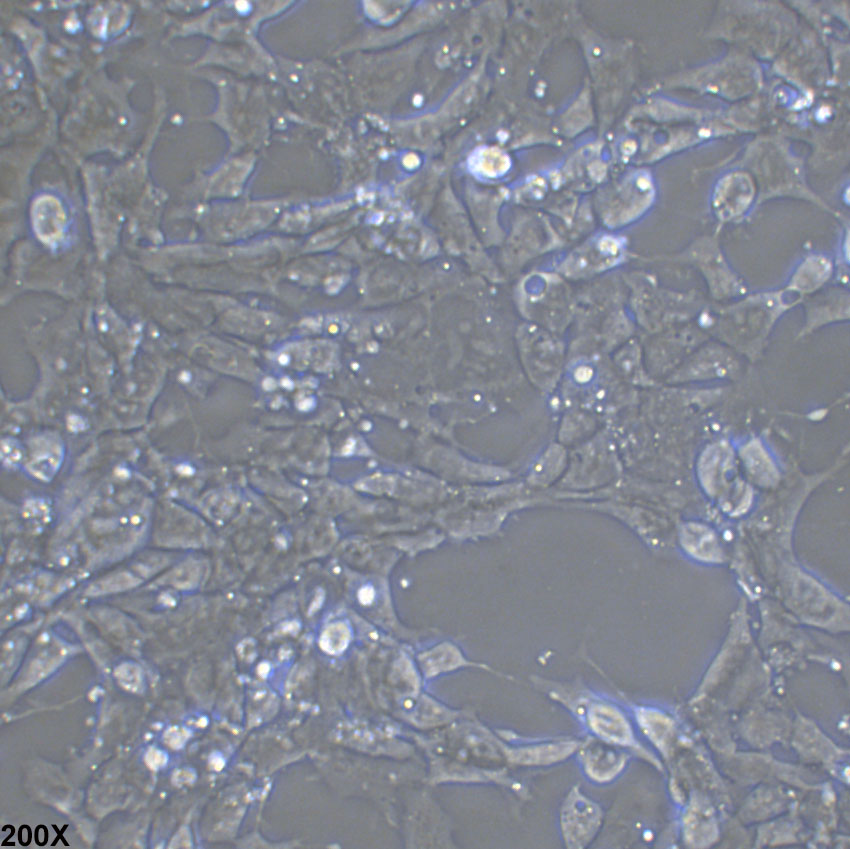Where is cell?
Returning a JSON list of instances; mask_svg holds the SVG:
<instances>
[{"mask_svg":"<svg viewBox=\"0 0 850 849\" xmlns=\"http://www.w3.org/2000/svg\"><path fill=\"white\" fill-rule=\"evenodd\" d=\"M31 221L38 239L45 244H53L64 235L67 218L62 203L56 197L45 194L34 200Z\"/></svg>","mask_w":850,"mask_h":849,"instance_id":"5","label":"cell"},{"mask_svg":"<svg viewBox=\"0 0 850 849\" xmlns=\"http://www.w3.org/2000/svg\"><path fill=\"white\" fill-rule=\"evenodd\" d=\"M567 706L592 736L618 747L636 746L626 716L614 704L601 698L584 696Z\"/></svg>","mask_w":850,"mask_h":849,"instance_id":"2","label":"cell"},{"mask_svg":"<svg viewBox=\"0 0 850 849\" xmlns=\"http://www.w3.org/2000/svg\"><path fill=\"white\" fill-rule=\"evenodd\" d=\"M64 459V446L60 438L53 433L35 437L31 443V454L26 464L27 473L43 482L54 478Z\"/></svg>","mask_w":850,"mask_h":849,"instance_id":"4","label":"cell"},{"mask_svg":"<svg viewBox=\"0 0 850 849\" xmlns=\"http://www.w3.org/2000/svg\"><path fill=\"white\" fill-rule=\"evenodd\" d=\"M24 451L18 440L4 438L1 442V459L8 468L17 467L23 459Z\"/></svg>","mask_w":850,"mask_h":849,"instance_id":"9","label":"cell"},{"mask_svg":"<svg viewBox=\"0 0 850 849\" xmlns=\"http://www.w3.org/2000/svg\"><path fill=\"white\" fill-rule=\"evenodd\" d=\"M604 821L601 806L585 795L578 785L571 788L559 812V827L567 848L587 847L599 833Z\"/></svg>","mask_w":850,"mask_h":849,"instance_id":"1","label":"cell"},{"mask_svg":"<svg viewBox=\"0 0 850 849\" xmlns=\"http://www.w3.org/2000/svg\"><path fill=\"white\" fill-rule=\"evenodd\" d=\"M576 753L585 776L598 784L614 780L626 764V755L618 746L592 735L580 741Z\"/></svg>","mask_w":850,"mask_h":849,"instance_id":"3","label":"cell"},{"mask_svg":"<svg viewBox=\"0 0 850 849\" xmlns=\"http://www.w3.org/2000/svg\"><path fill=\"white\" fill-rule=\"evenodd\" d=\"M148 575L149 565L139 560L93 583L88 587V594L104 595L131 589L143 582Z\"/></svg>","mask_w":850,"mask_h":849,"instance_id":"6","label":"cell"},{"mask_svg":"<svg viewBox=\"0 0 850 849\" xmlns=\"http://www.w3.org/2000/svg\"><path fill=\"white\" fill-rule=\"evenodd\" d=\"M748 471L761 484H771L777 477L776 467L766 449L758 441L749 442L741 452Z\"/></svg>","mask_w":850,"mask_h":849,"instance_id":"7","label":"cell"},{"mask_svg":"<svg viewBox=\"0 0 850 849\" xmlns=\"http://www.w3.org/2000/svg\"><path fill=\"white\" fill-rule=\"evenodd\" d=\"M685 546L694 556L714 561L720 550L714 533L702 525H688L683 532Z\"/></svg>","mask_w":850,"mask_h":849,"instance_id":"8","label":"cell"}]
</instances>
